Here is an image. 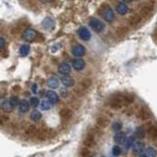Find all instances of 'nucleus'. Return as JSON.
I'll list each match as a JSON object with an SVG mask.
<instances>
[{"instance_id": "nucleus-1", "label": "nucleus", "mask_w": 157, "mask_h": 157, "mask_svg": "<svg viewBox=\"0 0 157 157\" xmlns=\"http://www.w3.org/2000/svg\"><path fill=\"white\" fill-rule=\"evenodd\" d=\"M134 102V96L131 94L116 93L112 95L109 100V105L112 109H121L123 106L130 105Z\"/></svg>"}, {"instance_id": "nucleus-2", "label": "nucleus", "mask_w": 157, "mask_h": 157, "mask_svg": "<svg viewBox=\"0 0 157 157\" xmlns=\"http://www.w3.org/2000/svg\"><path fill=\"white\" fill-rule=\"evenodd\" d=\"M92 85V81L91 78H84V80L82 81V82L78 84V87L75 89V91L77 92V93L78 94H83L85 91H87V89H89V87H91Z\"/></svg>"}, {"instance_id": "nucleus-3", "label": "nucleus", "mask_w": 157, "mask_h": 157, "mask_svg": "<svg viewBox=\"0 0 157 157\" xmlns=\"http://www.w3.org/2000/svg\"><path fill=\"white\" fill-rule=\"evenodd\" d=\"M38 36V32L34 29H26L24 32H23V38L26 41H34V39Z\"/></svg>"}, {"instance_id": "nucleus-4", "label": "nucleus", "mask_w": 157, "mask_h": 157, "mask_svg": "<svg viewBox=\"0 0 157 157\" xmlns=\"http://www.w3.org/2000/svg\"><path fill=\"white\" fill-rule=\"evenodd\" d=\"M89 26L96 33H100L104 29V24L96 18H92V19L89 20Z\"/></svg>"}, {"instance_id": "nucleus-5", "label": "nucleus", "mask_w": 157, "mask_h": 157, "mask_svg": "<svg viewBox=\"0 0 157 157\" xmlns=\"http://www.w3.org/2000/svg\"><path fill=\"white\" fill-rule=\"evenodd\" d=\"M154 11V4L152 3H148L146 5H144L140 10V15L142 16V18H147V17H150L152 15Z\"/></svg>"}, {"instance_id": "nucleus-6", "label": "nucleus", "mask_w": 157, "mask_h": 157, "mask_svg": "<svg viewBox=\"0 0 157 157\" xmlns=\"http://www.w3.org/2000/svg\"><path fill=\"white\" fill-rule=\"evenodd\" d=\"M51 130L49 129H46V128H41L38 130L36 134V140H47L48 138H50V133H51Z\"/></svg>"}, {"instance_id": "nucleus-7", "label": "nucleus", "mask_w": 157, "mask_h": 157, "mask_svg": "<svg viewBox=\"0 0 157 157\" xmlns=\"http://www.w3.org/2000/svg\"><path fill=\"white\" fill-rule=\"evenodd\" d=\"M95 144V136H94V133H87V136H85V140H84V145L87 148H91V147L94 146Z\"/></svg>"}, {"instance_id": "nucleus-8", "label": "nucleus", "mask_w": 157, "mask_h": 157, "mask_svg": "<svg viewBox=\"0 0 157 157\" xmlns=\"http://www.w3.org/2000/svg\"><path fill=\"white\" fill-rule=\"evenodd\" d=\"M101 15H102V17H103V19H104L106 22H108V23H111L114 21V18H115V16H114V12H113V10L110 7H106V8L103 9V11L101 12Z\"/></svg>"}, {"instance_id": "nucleus-9", "label": "nucleus", "mask_w": 157, "mask_h": 157, "mask_svg": "<svg viewBox=\"0 0 157 157\" xmlns=\"http://www.w3.org/2000/svg\"><path fill=\"white\" fill-rule=\"evenodd\" d=\"M72 53H73L74 56L78 57V58H81V57H83L85 54V46L77 43V44H75L72 47Z\"/></svg>"}, {"instance_id": "nucleus-10", "label": "nucleus", "mask_w": 157, "mask_h": 157, "mask_svg": "<svg viewBox=\"0 0 157 157\" xmlns=\"http://www.w3.org/2000/svg\"><path fill=\"white\" fill-rule=\"evenodd\" d=\"M142 18L140 15H138V14H137V15H133L131 16L130 18H129L128 20V25L130 26L131 28H137L138 25L140 24V22H142Z\"/></svg>"}, {"instance_id": "nucleus-11", "label": "nucleus", "mask_w": 157, "mask_h": 157, "mask_svg": "<svg viewBox=\"0 0 157 157\" xmlns=\"http://www.w3.org/2000/svg\"><path fill=\"white\" fill-rule=\"evenodd\" d=\"M78 34L81 38V39H83V40H85V41L89 40V39H91V32H89L85 27L80 28L78 31Z\"/></svg>"}, {"instance_id": "nucleus-12", "label": "nucleus", "mask_w": 157, "mask_h": 157, "mask_svg": "<svg viewBox=\"0 0 157 157\" xmlns=\"http://www.w3.org/2000/svg\"><path fill=\"white\" fill-rule=\"evenodd\" d=\"M95 122H96V126H97V128L99 129H104L110 124L109 119L105 116H98L96 118Z\"/></svg>"}, {"instance_id": "nucleus-13", "label": "nucleus", "mask_w": 157, "mask_h": 157, "mask_svg": "<svg viewBox=\"0 0 157 157\" xmlns=\"http://www.w3.org/2000/svg\"><path fill=\"white\" fill-rule=\"evenodd\" d=\"M138 118L142 121H147L150 118V112L145 107H142L138 112Z\"/></svg>"}, {"instance_id": "nucleus-14", "label": "nucleus", "mask_w": 157, "mask_h": 157, "mask_svg": "<svg viewBox=\"0 0 157 157\" xmlns=\"http://www.w3.org/2000/svg\"><path fill=\"white\" fill-rule=\"evenodd\" d=\"M46 96H47V100L50 102V104H56V103L59 101L58 94L53 91H48L47 93H46Z\"/></svg>"}, {"instance_id": "nucleus-15", "label": "nucleus", "mask_w": 157, "mask_h": 157, "mask_svg": "<svg viewBox=\"0 0 157 157\" xmlns=\"http://www.w3.org/2000/svg\"><path fill=\"white\" fill-rule=\"evenodd\" d=\"M116 11L120 15H126V14L129 12V7L126 3L120 2V3H118V5L116 7Z\"/></svg>"}, {"instance_id": "nucleus-16", "label": "nucleus", "mask_w": 157, "mask_h": 157, "mask_svg": "<svg viewBox=\"0 0 157 157\" xmlns=\"http://www.w3.org/2000/svg\"><path fill=\"white\" fill-rule=\"evenodd\" d=\"M60 116L63 120H66V121H68V120H70L71 118L73 116V112L71 109H69V108H63V109H61V111H60Z\"/></svg>"}, {"instance_id": "nucleus-17", "label": "nucleus", "mask_w": 157, "mask_h": 157, "mask_svg": "<svg viewBox=\"0 0 157 157\" xmlns=\"http://www.w3.org/2000/svg\"><path fill=\"white\" fill-rule=\"evenodd\" d=\"M128 34H129V29H128V28H126V27H120V28H118V29L116 30V33H115L116 36L119 39L124 38Z\"/></svg>"}, {"instance_id": "nucleus-18", "label": "nucleus", "mask_w": 157, "mask_h": 157, "mask_svg": "<svg viewBox=\"0 0 157 157\" xmlns=\"http://www.w3.org/2000/svg\"><path fill=\"white\" fill-rule=\"evenodd\" d=\"M73 67H74V69H75V70L81 71V70H83V69H84L85 67V62L83 59L77 58V59H75L73 61Z\"/></svg>"}, {"instance_id": "nucleus-19", "label": "nucleus", "mask_w": 157, "mask_h": 157, "mask_svg": "<svg viewBox=\"0 0 157 157\" xmlns=\"http://www.w3.org/2000/svg\"><path fill=\"white\" fill-rule=\"evenodd\" d=\"M58 71H59L60 74H62V75L67 76L71 72V66L69 65L68 63H62L61 65L59 66Z\"/></svg>"}, {"instance_id": "nucleus-20", "label": "nucleus", "mask_w": 157, "mask_h": 157, "mask_svg": "<svg viewBox=\"0 0 157 157\" xmlns=\"http://www.w3.org/2000/svg\"><path fill=\"white\" fill-rule=\"evenodd\" d=\"M36 132H38V129H36V127L34 125H29L26 128V130H25V136L28 138L33 137L34 135L36 134Z\"/></svg>"}, {"instance_id": "nucleus-21", "label": "nucleus", "mask_w": 157, "mask_h": 157, "mask_svg": "<svg viewBox=\"0 0 157 157\" xmlns=\"http://www.w3.org/2000/svg\"><path fill=\"white\" fill-rule=\"evenodd\" d=\"M144 150V142H137L134 144V146H133V151L135 154H138V153H142V151Z\"/></svg>"}, {"instance_id": "nucleus-22", "label": "nucleus", "mask_w": 157, "mask_h": 157, "mask_svg": "<svg viewBox=\"0 0 157 157\" xmlns=\"http://www.w3.org/2000/svg\"><path fill=\"white\" fill-rule=\"evenodd\" d=\"M147 134L153 140H157V127L151 125L147 128Z\"/></svg>"}, {"instance_id": "nucleus-23", "label": "nucleus", "mask_w": 157, "mask_h": 157, "mask_svg": "<svg viewBox=\"0 0 157 157\" xmlns=\"http://www.w3.org/2000/svg\"><path fill=\"white\" fill-rule=\"evenodd\" d=\"M61 82H62V84L65 85L66 87H73L74 84H75V81H74V78L72 77H69V76H64V77L61 78Z\"/></svg>"}, {"instance_id": "nucleus-24", "label": "nucleus", "mask_w": 157, "mask_h": 157, "mask_svg": "<svg viewBox=\"0 0 157 157\" xmlns=\"http://www.w3.org/2000/svg\"><path fill=\"white\" fill-rule=\"evenodd\" d=\"M127 138H126V134L125 133H122V132H119L115 135L114 137V140L117 142L118 144H124L126 142Z\"/></svg>"}, {"instance_id": "nucleus-25", "label": "nucleus", "mask_w": 157, "mask_h": 157, "mask_svg": "<svg viewBox=\"0 0 157 157\" xmlns=\"http://www.w3.org/2000/svg\"><path fill=\"white\" fill-rule=\"evenodd\" d=\"M47 85L50 87V89H57V87H59V81L58 78L56 77H51L48 78L47 81Z\"/></svg>"}, {"instance_id": "nucleus-26", "label": "nucleus", "mask_w": 157, "mask_h": 157, "mask_svg": "<svg viewBox=\"0 0 157 157\" xmlns=\"http://www.w3.org/2000/svg\"><path fill=\"white\" fill-rule=\"evenodd\" d=\"M19 107H20V111L22 113H26L29 111L30 109V102L27 101L26 99L22 100L21 102L19 103Z\"/></svg>"}, {"instance_id": "nucleus-27", "label": "nucleus", "mask_w": 157, "mask_h": 157, "mask_svg": "<svg viewBox=\"0 0 157 157\" xmlns=\"http://www.w3.org/2000/svg\"><path fill=\"white\" fill-rule=\"evenodd\" d=\"M42 26L46 30H50V29H52L53 26H54V22H53V20L51 19V18L47 17V18H45V19L43 20Z\"/></svg>"}, {"instance_id": "nucleus-28", "label": "nucleus", "mask_w": 157, "mask_h": 157, "mask_svg": "<svg viewBox=\"0 0 157 157\" xmlns=\"http://www.w3.org/2000/svg\"><path fill=\"white\" fill-rule=\"evenodd\" d=\"M145 134H146V132H145L144 127H138V128H137V130H136V132H135L136 137H137L138 140L144 138L145 137Z\"/></svg>"}, {"instance_id": "nucleus-29", "label": "nucleus", "mask_w": 157, "mask_h": 157, "mask_svg": "<svg viewBox=\"0 0 157 157\" xmlns=\"http://www.w3.org/2000/svg\"><path fill=\"white\" fill-rule=\"evenodd\" d=\"M30 118H31L34 122H38L39 120L42 118V115H41V113L39 111H38V110H34V111L31 113V116H30Z\"/></svg>"}, {"instance_id": "nucleus-30", "label": "nucleus", "mask_w": 157, "mask_h": 157, "mask_svg": "<svg viewBox=\"0 0 157 157\" xmlns=\"http://www.w3.org/2000/svg\"><path fill=\"white\" fill-rule=\"evenodd\" d=\"M31 51V47L29 44H23L20 48V54L22 56H27L28 54Z\"/></svg>"}, {"instance_id": "nucleus-31", "label": "nucleus", "mask_w": 157, "mask_h": 157, "mask_svg": "<svg viewBox=\"0 0 157 157\" xmlns=\"http://www.w3.org/2000/svg\"><path fill=\"white\" fill-rule=\"evenodd\" d=\"M156 149L154 147H147L145 149V155L146 157H156Z\"/></svg>"}, {"instance_id": "nucleus-32", "label": "nucleus", "mask_w": 157, "mask_h": 157, "mask_svg": "<svg viewBox=\"0 0 157 157\" xmlns=\"http://www.w3.org/2000/svg\"><path fill=\"white\" fill-rule=\"evenodd\" d=\"M39 106H40L41 110H44V111H47V110L50 109V107H51V104H50V102L48 100H41V102L39 103Z\"/></svg>"}, {"instance_id": "nucleus-33", "label": "nucleus", "mask_w": 157, "mask_h": 157, "mask_svg": "<svg viewBox=\"0 0 157 157\" xmlns=\"http://www.w3.org/2000/svg\"><path fill=\"white\" fill-rule=\"evenodd\" d=\"M81 156L82 157H92V153L89 148H87V147H84L81 150Z\"/></svg>"}, {"instance_id": "nucleus-34", "label": "nucleus", "mask_w": 157, "mask_h": 157, "mask_svg": "<svg viewBox=\"0 0 157 157\" xmlns=\"http://www.w3.org/2000/svg\"><path fill=\"white\" fill-rule=\"evenodd\" d=\"M134 140H135V138H134V137H131V138H127L126 142H124V144H125V147H126L127 150H128V149H130L132 145L134 144Z\"/></svg>"}, {"instance_id": "nucleus-35", "label": "nucleus", "mask_w": 157, "mask_h": 157, "mask_svg": "<svg viewBox=\"0 0 157 157\" xmlns=\"http://www.w3.org/2000/svg\"><path fill=\"white\" fill-rule=\"evenodd\" d=\"M1 108H2V110H4L5 112H11V108H12V106L10 105L9 101H4L1 105Z\"/></svg>"}, {"instance_id": "nucleus-36", "label": "nucleus", "mask_w": 157, "mask_h": 157, "mask_svg": "<svg viewBox=\"0 0 157 157\" xmlns=\"http://www.w3.org/2000/svg\"><path fill=\"white\" fill-rule=\"evenodd\" d=\"M121 152H122V149H121V147H120L119 145H114V146H113L112 153H113V155L114 156H119L120 154H121Z\"/></svg>"}, {"instance_id": "nucleus-37", "label": "nucleus", "mask_w": 157, "mask_h": 157, "mask_svg": "<svg viewBox=\"0 0 157 157\" xmlns=\"http://www.w3.org/2000/svg\"><path fill=\"white\" fill-rule=\"evenodd\" d=\"M9 122V117L7 115H0V126H5Z\"/></svg>"}, {"instance_id": "nucleus-38", "label": "nucleus", "mask_w": 157, "mask_h": 157, "mask_svg": "<svg viewBox=\"0 0 157 157\" xmlns=\"http://www.w3.org/2000/svg\"><path fill=\"white\" fill-rule=\"evenodd\" d=\"M9 103H10V105L12 106V107H15V106L18 105V103H20L19 98H18L17 96H12V97L9 99Z\"/></svg>"}, {"instance_id": "nucleus-39", "label": "nucleus", "mask_w": 157, "mask_h": 157, "mask_svg": "<svg viewBox=\"0 0 157 157\" xmlns=\"http://www.w3.org/2000/svg\"><path fill=\"white\" fill-rule=\"evenodd\" d=\"M30 105H32L33 107H36L39 105V100L38 97H32L30 100Z\"/></svg>"}, {"instance_id": "nucleus-40", "label": "nucleus", "mask_w": 157, "mask_h": 157, "mask_svg": "<svg viewBox=\"0 0 157 157\" xmlns=\"http://www.w3.org/2000/svg\"><path fill=\"white\" fill-rule=\"evenodd\" d=\"M121 129H122V125H121V123H119V122H116V123L113 125V130L115 132H118V133H119Z\"/></svg>"}, {"instance_id": "nucleus-41", "label": "nucleus", "mask_w": 157, "mask_h": 157, "mask_svg": "<svg viewBox=\"0 0 157 157\" xmlns=\"http://www.w3.org/2000/svg\"><path fill=\"white\" fill-rule=\"evenodd\" d=\"M60 94H61L62 97H68L69 95V91L67 89H62L61 91H60Z\"/></svg>"}, {"instance_id": "nucleus-42", "label": "nucleus", "mask_w": 157, "mask_h": 157, "mask_svg": "<svg viewBox=\"0 0 157 157\" xmlns=\"http://www.w3.org/2000/svg\"><path fill=\"white\" fill-rule=\"evenodd\" d=\"M4 46H5V39L2 38V36H0V49H2Z\"/></svg>"}, {"instance_id": "nucleus-43", "label": "nucleus", "mask_w": 157, "mask_h": 157, "mask_svg": "<svg viewBox=\"0 0 157 157\" xmlns=\"http://www.w3.org/2000/svg\"><path fill=\"white\" fill-rule=\"evenodd\" d=\"M32 91H33L34 93H36V92H38V85L34 84L33 85H32Z\"/></svg>"}, {"instance_id": "nucleus-44", "label": "nucleus", "mask_w": 157, "mask_h": 157, "mask_svg": "<svg viewBox=\"0 0 157 157\" xmlns=\"http://www.w3.org/2000/svg\"><path fill=\"white\" fill-rule=\"evenodd\" d=\"M3 30H4V27L2 26V25H0V33H1V32L3 31Z\"/></svg>"}, {"instance_id": "nucleus-45", "label": "nucleus", "mask_w": 157, "mask_h": 157, "mask_svg": "<svg viewBox=\"0 0 157 157\" xmlns=\"http://www.w3.org/2000/svg\"><path fill=\"white\" fill-rule=\"evenodd\" d=\"M138 157H146V155H145V154H142V155H140Z\"/></svg>"}]
</instances>
